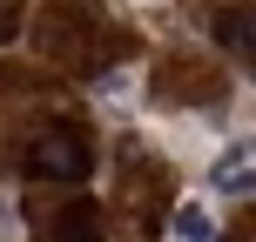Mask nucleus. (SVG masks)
<instances>
[{"mask_svg": "<svg viewBox=\"0 0 256 242\" xmlns=\"http://www.w3.org/2000/svg\"><path fill=\"white\" fill-rule=\"evenodd\" d=\"M209 182H216L222 195H250L256 189V148L250 141H230V148L216 155V168H209Z\"/></svg>", "mask_w": 256, "mask_h": 242, "instance_id": "nucleus-2", "label": "nucleus"}, {"mask_svg": "<svg viewBox=\"0 0 256 242\" xmlns=\"http://www.w3.org/2000/svg\"><path fill=\"white\" fill-rule=\"evenodd\" d=\"M48 242H102V216H94V202H68L61 216L48 222Z\"/></svg>", "mask_w": 256, "mask_h": 242, "instance_id": "nucleus-4", "label": "nucleus"}, {"mask_svg": "<svg viewBox=\"0 0 256 242\" xmlns=\"http://www.w3.org/2000/svg\"><path fill=\"white\" fill-rule=\"evenodd\" d=\"M0 242H20V236H14V209H7V202H0Z\"/></svg>", "mask_w": 256, "mask_h": 242, "instance_id": "nucleus-8", "label": "nucleus"}, {"mask_svg": "<svg viewBox=\"0 0 256 242\" xmlns=\"http://www.w3.org/2000/svg\"><path fill=\"white\" fill-rule=\"evenodd\" d=\"M243 27H250V13H243V7H236V13H222V47H250V34H243Z\"/></svg>", "mask_w": 256, "mask_h": 242, "instance_id": "nucleus-5", "label": "nucleus"}, {"mask_svg": "<svg viewBox=\"0 0 256 242\" xmlns=\"http://www.w3.org/2000/svg\"><path fill=\"white\" fill-rule=\"evenodd\" d=\"M128 88H135V74H108V81H102L108 101H128Z\"/></svg>", "mask_w": 256, "mask_h": 242, "instance_id": "nucleus-6", "label": "nucleus"}, {"mask_svg": "<svg viewBox=\"0 0 256 242\" xmlns=\"http://www.w3.org/2000/svg\"><path fill=\"white\" fill-rule=\"evenodd\" d=\"M168 236H176V242H216L222 229H216V209H209V202H196V195H189V202H176V216H168Z\"/></svg>", "mask_w": 256, "mask_h": 242, "instance_id": "nucleus-3", "label": "nucleus"}, {"mask_svg": "<svg viewBox=\"0 0 256 242\" xmlns=\"http://www.w3.org/2000/svg\"><path fill=\"white\" fill-rule=\"evenodd\" d=\"M27 168L48 175V182H81V175L94 168V148L74 135V128H40L34 148H27Z\"/></svg>", "mask_w": 256, "mask_h": 242, "instance_id": "nucleus-1", "label": "nucleus"}, {"mask_svg": "<svg viewBox=\"0 0 256 242\" xmlns=\"http://www.w3.org/2000/svg\"><path fill=\"white\" fill-rule=\"evenodd\" d=\"M14 27H20V13H14V0H0V40H14Z\"/></svg>", "mask_w": 256, "mask_h": 242, "instance_id": "nucleus-7", "label": "nucleus"}]
</instances>
